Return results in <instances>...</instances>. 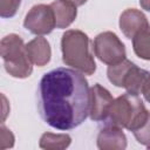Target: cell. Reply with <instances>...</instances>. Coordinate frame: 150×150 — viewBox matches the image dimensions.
Wrapping results in <instances>:
<instances>
[{
	"label": "cell",
	"mask_w": 150,
	"mask_h": 150,
	"mask_svg": "<svg viewBox=\"0 0 150 150\" xmlns=\"http://www.w3.org/2000/svg\"><path fill=\"white\" fill-rule=\"evenodd\" d=\"M50 6L54 11L56 28L62 29L69 27L77 16L76 6L67 0H55Z\"/></svg>",
	"instance_id": "obj_11"
},
{
	"label": "cell",
	"mask_w": 150,
	"mask_h": 150,
	"mask_svg": "<svg viewBox=\"0 0 150 150\" xmlns=\"http://www.w3.org/2000/svg\"><path fill=\"white\" fill-rule=\"evenodd\" d=\"M0 53L4 60L6 71L16 79H26L33 71L26 45L18 34H8L2 38L0 43Z\"/></svg>",
	"instance_id": "obj_4"
},
{
	"label": "cell",
	"mask_w": 150,
	"mask_h": 150,
	"mask_svg": "<svg viewBox=\"0 0 150 150\" xmlns=\"http://www.w3.org/2000/svg\"><path fill=\"white\" fill-rule=\"evenodd\" d=\"M139 5L143 9L150 12V0H139Z\"/></svg>",
	"instance_id": "obj_20"
},
{
	"label": "cell",
	"mask_w": 150,
	"mask_h": 150,
	"mask_svg": "<svg viewBox=\"0 0 150 150\" xmlns=\"http://www.w3.org/2000/svg\"><path fill=\"white\" fill-rule=\"evenodd\" d=\"M2 101H4V115H2V122L5 121V118H6V116H7V111L5 110V107L7 105V101H6V97H5V95H2Z\"/></svg>",
	"instance_id": "obj_22"
},
{
	"label": "cell",
	"mask_w": 150,
	"mask_h": 150,
	"mask_svg": "<svg viewBox=\"0 0 150 150\" xmlns=\"http://www.w3.org/2000/svg\"><path fill=\"white\" fill-rule=\"evenodd\" d=\"M95 56L103 63L111 66L123 61L127 56L124 43L112 32L100 33L93 42Z\"/></svg>",
	"instance_id": "obj_5"
},
{
	"label": "cell",
	"mask_w": 150,
	"mask_h": 150,
	"mask_svg": "<svg viewBox=\"0 0 150 150\" xmlns=\"http://www.w3.org/2000/svg\"><path fill=\"white\" fill-rule=\"evenodd\" d=\"M23 26L35 35H46L56 27L54 11L50 5L39 4L33 6L26 14Z\"/></svg>",
	"instance_id": "obj_6"
},
{
	"label": "cell",
	"mask_w": 150,
	"mask_h": 150,
	"mask_svg": "<svg viewBox=\"0 0 150 150\" xmlns=\"http://www.w3.org/2000/svg\"><path fill=\"white\" fill-rule=\"evenodd\" d=\"M132 48L139 59L150 61V25L132 38Z\"/></svg>",
	"instance_id": "obj_14"
},
{
	"label": "cell",
	"mask_w": 150,
	"mask_h": 150,
	"mask_svg": "<svg viewBox=\"0 0 150 150\" xmlns=\"http://www.w3.org/2000/svg\"><path fill=\"white\" fill-rule=\"evenodd\" d=\"M132 134L139 144L150 149V112H148L144 121L137 129L132 131Z\"/></svg>",
	"instance_id": "obj_16"
},
{
	"label": "cell",
	"mask_w": 150,
	"mask_h": 150,
	"mask_svg": "<svg viewBox=\"0 0 150 150\" xmlns=\"http://www.w3.org/2000/svg\"><path fill=\"white\" fill-rule=\"evenodd\" d=\"M114 98L108 89L96 83L90 88V104H89V117L91 121L100 122L105 121L108 111Z\"/></svg>",
	"instance_id": "obj_7"
},
{
	"label": "cell",
	"mask_w": 150,
	"mask_h": 150,
	"mask_svg": "<svg viewBox=\"0 0 150 150\" xmlns=\"http://www.w3.org/2000/svg\"><path fill=\"white\" fill-rule=\"evenodd\" d=\"M148 112L138 95L125 93L112 101L107 120L110 124L134 131L141 125Z\"/></svg>",
	"instance_id": "obj_3"
},
{
	"label": "cell",
	"mask_w": 150,
	"mask_h": 150,
	"mask_svg": "<svg viewBox=\"0 0 150 150\" xmlns=\"http://www.w3.org/2000/svg\"><path fill=\"white\" fill-rule=\"evenodd\" d=\"M61 50L64 64L86 75L95 73L96 63L89 52V38L82 30H66L61 39Z\"/></svg>",
	"instance_id": "obj_2"
},
{
	"label": "cell",
	"mask_w": 150,
	"mask_h": 150,
	"mask_svg": "<svg viewBox=\"0 0 150 150\" xmlns=\"http://www.w3.org/2000/svg\"><path fill=\"white\" fill-rule=\"evenodd\" d=\"M67 1H69V2H71L73 5H75L76 7H79V6H82V5H84L88 0H67Z\"/></svg>",
	"instance_id": "obj_21"
},
{
	"label": "cell",
	"mask_w": 150,
	"mask_h": 150,
	"mask_svg": "<svg viewBox=\"0 0 150 150\" xmlns=\"http://www.w3.org/2000/svg\"><path fill=\"white\" fill-rule=\"evenodd\" d=\"M149 75L150 73L148 70H144L134 63L123 79L122 88H124L129 94L139 95L142 93V87Z\"/></svg>",
	"instance_id": "obj_12"
},
{
	"label": "cell",
	"mask_w": 150,
	"mask_h": 150,
	"mask_svg": "<svg viewBox=\"0 0 150 150\" xmlns=\"http://www.w3.org/2000/svg\"><path fill=\"white\" fill-rule=\"evenodd\" d=\"M134 64V62H131L130 60L124 59L123 61L116 63V64H111L108 67L107 70V75H108V80L116 87L122 88V82L123 79L125 76V74L128 73V70L131 68V66Z\"/></svg>",
	"instance_id": "obj_15"
},
{
	"label": "cell",
	"mask_w": 150,
	"mask_h": 150,
	"mask_svg": "<svg viewBox=\"0 0 150 150\" xmlns=\"http://www.w3.org/2000/svg\"><path fill=\"white\" fill-rule=\"evenodd\" d=\"M21 0H0V15L4 19L13 18L19 7H20Z\"/></svg>",
	"instance_id": "obj_17"
},
{
	"label": "cell",
	"mask_w": 150,
	"mask_h": 150,
	"mask_svg": "<svg viewBox=\"0 0 150 150\" xmlns=\"http://www.w3.org/2000/svg\"><path fill=\"white\" fill-rule=\"evenodd\" d=\"M118 25L122 33L128 39H132L139 30L149 26V22L141 11L136 8H128L121 14Z\"/></svg>",
	"instance_id": "obj_9"
},
{
	"label": "cell",
	"mask_w": 150,
	"mask_h": 150,
	"mask_svg": "<svg viewBox=\"0 0 150 150\" xmlns=\"http://www.w3.org/2000/svg\"><path fill=\"white\" fill-rule=\"evenodd\" d=\"M14 141L15 139H14L13 132L2 124L0 128V149L5 150L8 148H13Z\"/></svg>",
	"instance_id": "obj_18"
},
{
	"label": "cell",
	"mask_w": 150,
	"mask_h": 150,
	"mask_svg": "<svg viewBox=\"0 0 150 150\" xmlns=\"http://www.w3.org/2000/svg\"><path fill=\"white\" fill-rule=\"evenodd\" d=\"M97 148L101 150H124L127 148V137L122 128L107 124L97 135Z\"/></svg>",
	"instance_id": "obj_8"
},
{
	"label": "cell",
	"mask_w": 150,
	"mask_h": 150,
	"mask_svg": "<svg viewBox=\"0 0 150 150\" xmlns=\"http://www.w3.org/2000/svg\"><path fill=\"white\" fill-rule=\"evenodd\" d=\"M141 94H143L144 98L150 103V75L145 80V82H144V84L142 87V93Z\"/></svg>",
	"instance_id": "obj_19"
},
{
	"label": "cell",
	"mask_w": 150,
	"mask_h": 150,
	"mask_svg": "<svg viewBox=\"0 0 150 150\" xmlns=\"http://www.w3.org/2000/svg\"><path fill=\"white\" fill-rule=\"evenodd\" d=\"M26 50L30 62L34 66L43 67L50 61L52 49L47 39L42 36L34 38L26 45Z\"/></svg>",
	"instance_id": "obj_10"
},
{
	"label": "cell",
	"mask_w": 150,
	"mask_h": 150,
	"mask_svg": "<svg viewBox=\"0 0 150 150\" xmlns=\"http://www.w3.org/2000/svg\"><path fill=\"white\" fill-rule=\"evenodd\" d=\"M71 143V137L68 134L45 132L40 137L39 146L46 150H63Z\"/></svg>",
	"instance_id": "obj_13"
},
{
	"label": "cell",
	"mask_w": 150,
	"mask_h": 150,
	"mask_svg": "<svg viewBox=\"0 0 150 150\" xmlns=\"http://www.w3.org/2000/svg\"><path fill=\"white\" fill-rule=\"evenodd\" d=\"M90 88L81 71L56 68L46 73L38 87V109L42 120L57 130H70L89 115Z\"/></svg>",
	"instance_id": "obj_1"
}]
</instances>
